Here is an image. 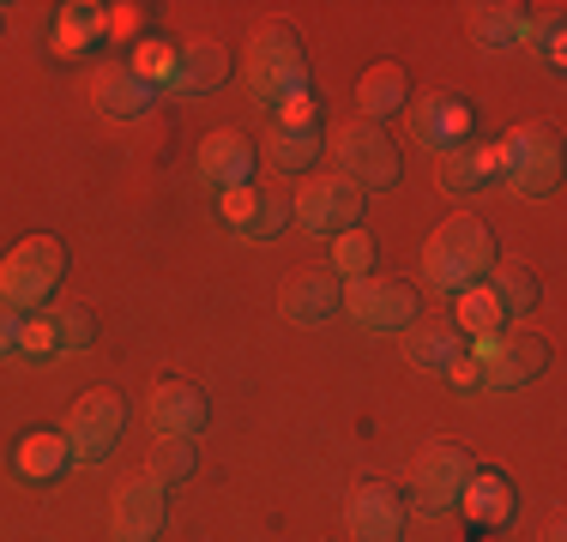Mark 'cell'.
Segmentation results:
<instances>
[{
	"label": "cell",
	"mask_w": 567,
	"mask_h": 542,
	"mask_svg": "<svg viewBox=\"0 0 567 542\" xmlns=\"http://www.w3.org/2000/svg\"><path fill=\"white\" fill-rule=\"evenodd\" d=\"M495 271V229L483 217H447L423 248V278L435 295H458Z\"/></svg>",
	"instance_id": "6da1fadb"
},
{
	"label": "cell",
	"mask_w": 567,
	"mask_h": 542,
	"mask_svg": "<svg viewBox=\"0 0 567 542\" xmlns=\"http://www.w3.org/2000/svg\"><path fill=\"white\" fill-rule=\"evenodd\" d=\"M241 73H248V91L260 103L284 108L290 97H308V61H302V37L290 24H260L241 49Z\"/></svg>",
	"instance_id": "7a4b0ae2"
},
{
	"label": "cell",
	"mask_w": 567,
	"mask_h": 542,
	"mask_svg": "<svg viewBox=\"0 0 567 542\" xmlns=\"http://www.w3.org/2000/svg\"><path fill=\"white\" fill-rule=\"evenodd\" d=\"M61 271H66V248L55 236H24L19 248L0 260V308H12V314L43 308L49 295H55Z\"/></svg>",
	"instance_id": "3957f363"
},
{
	"label": "cell",
	"mask_w": 567,
	"mask_h": 542,
	"mask_svg": "<svg viewBox=\"0 0 567 542\" xmlns=\"http://www.w3.org/2000/svg\"><path fill=\"white\" fill-rule=\"evenodd\" d=\"M471 356L483 368V386L489 392H513L532 386L537 374L549 368V344L532 332H495V337H471Z\"/></svg>",
	"instance_id": "277c9868"
},
{
	"label": "cell",
	"mask_w": 567,
	"mask_h": 542,
	"mask_svg": "<svg viewBox=\"0 0 567 542\" xmlns=\"http://www.w3.org/2000/svg\"><path fill=\"white\" fill-rule=\"evenodd\" d=\"M121 428H127V404L115 392H85V398L66 410V452L73 465H103V458L121 446Z\"/></svg>",
	"instance_id": "5b68a950"
},
{
	"label": "cell",
	"mask_w": 567,
	"mask_h": 542,
	"mask_svg": "<svg viewBox=\"0 0 567 542\" xmlns=\"http://www.w3.org/2000/svg\"><path fill=\"white\" fill-rule=\"evenodd\" d=\"M332 157H339L344 181L357 187H393L399 181V152L393 139H386V127H369V121H344L339 133H332Z\"/></svg>",
	"instance_id": "8992f818"
},
{
	"label": "cell",
	"mask_w": 567,
	"mask_h": 542,
	"mask_svg": "<svg viewBox=\"0 0 567 542\" xmlns=\"http://www.w3.org/2000/svg\"><path fill=\"white\" fill-rule=\"evenodd\" d=\"M290 217L308 236H344V229L362 223V187L344 181V175H315V181H302V194L290 199Z\"/></svg>",
	"instance_id": "52a82bcc"
},
{
	"label": "cell",
	"mask_w": 567,
	"mask_h": 542,
	"mask_svg": "<svg viewBox=\"0 0 567 542\" xmlns=\"http://www.w3.org/2000/svg\"><path fill=\"white\" fill-rule=\"evenodd\" d=\"M561 175V139L556 127H519L502 139V181L513 194H549Z\"/></svg>",
	"instance_id": "ba28073f"
},
{
	"label": "cell",
	"mask_w": 567,
	"mask_h": 542,
	"mask_svg": "<svg viewBox=\"0 0 567 542\" xmlns=\"http://www.w3.org/2000/svg\"><path fill=\"white\" fill-rule=\"evenodd\" d=\"M465 482H471V458H465V446L435 440V446H423V452H416V465H411V494H416V512H429V519H435V512L458 507Z\"/></svg>",
	"instance_id": "9c48e42d"
},
{
	"label": "cell",
	"mask_w": 567,
	"mask_h": 542,
	"mask_svg": "<svg viewBox=\"0 0 567 542\" xmlns=\"http://www.w3.org/2000/svg\"><path fill=\"white\" fill-rule=\"evenodd\" d=\"M344 314L362 325V332H404L416 320V295L404 283H381V278H357L344 290Z\"/></svg>",
	"instance_id": "30bf717a"
},
{
	"label": "cell",
	"mask_w": 567,
	"mask_h": 542,
	"mask_svg": "<svg viewBox=\"0 0 567 542\" xmlns=\"http://www.w3.org/2000/svg\"><path fill=\"white\" fill-rule=\"evenodd\" d=\"M344 524L350 542H404V500L386 482H362L344 500Z\"/></svg>",
	"instance_id": "8fae6325"
},
{
	"label": "cell",
	"mask_w": 567,
	"mask_h": 542,
	"mask_svg": "<svg viewBox=\"0 0 567 542\" xmlns=\"http://www.w3.org/2000/svg\"><path fill=\"white\" fill-rule=\"evenodd\" d=\"M254 139L241 127H218V133H206L199 139V152H194V169H199V181L206 187H248V175H254Z\"/></svg>",
	"instance_id": "7c38bea8"
},
{
	"label": "cell",
	"mask_w": 567,
	"mask_h": 542,
	"mask_svg": "<svg viewBox=\"0 0 567 542\" xmlns=\"http://www.w3.org/2000/svg\"><path fill=\"white\" fill-rule=\"evenodd\" d=\"M145 423L157 428V440H194V434L206 428V398H199V386H187V379H164V386H152V398H145Z\"/></svg>",
	"instance_id": "4fadbf2b"
},
{
	"label": "cell",
	"mask_w": 567,
	"mask_h": 542,
	"mask_svg": "<svg viewBox=\"0 0 567 542\" xmlns=\"http://www.w3.org/2000/svg\"><path fill=\"white\" fill-rule=\"evenodd\" d=\"M229 73H236L229 49L218 43V37H199V43L175 49V73H169L164 91H175V97H206V91H218Z\"/></svg>",
	"instance_id": "5bb4252c"
},
{
	"label": "cell",
	"mask_w": 567,
	"mask_h": 542,
	"mask_svg": "<svg viewBox=\"0 0 567 542\" xmlns=\"http://www.w3.org/2000/svg\"><path fill=\"white\" fill-rule=\"evenodd\" d=\"M157 531H164V488H152L145 477L127 482L110 507V536L115 542H157Z\"/></svg>",
	"instance_id": "9a60e30c"
},
{
	"label": "cell",
	"mask_w": 567,
	"mask_h": 542,
	"mask_svg": "<svg viewBox=\"0 0 567 542\" xmlns=\"http://www.w3.org/2000/svg\"><path fill=\"white\" fill-rule=\"evenodd\" d=\"M91 103H97L110 121H140V115H152L157 91L145 85L127 61H110V66H97V79H91Z\"/></svg>",
	"instance_id": "2e32d148"
},
{
	"label": "cell",
	"mask_w": 567,
	"mask_h": 542,
	"mask_svg": "<svg viewBox=\"0 0 567 542\" xmlns=\"http://www.w3.org/2000/svg\"><path fill=\"white\" fill-rule=\"evenodd\" d=\"M458 512L477 531H502V524H513V512H519V494H513V482L502 470H471L465 494H458Z\"/></svg>",
	"instance_id": "e0dca14e"
},
{
	"label": "cell",
	"mask_w": 567,
	"mask_h": 542,
	"mask_svg": "<svg viewBox=\"0 0 567 542\" xmlns=\"http://www.w3.org/2000/svg\"><path fill=\"white\" fill-rule=\"evenodd\" d=\"M278 308H284V320H290V325H327V320H339L344 290H339V278H327V271H308V278L284 283Z\"/></svg>",
	"instance_id": "ac0fdd59"
},
{
	"label": "cell",
	"mask_w": 567,
	"mask_h": 542,
	"mask_svg": "<svg viewBox=\"0 0 567 542\" xmlns=\"http://www.w3.org/2000/svg\"><path fill=\"white\" fill-rule=\"evenodd\" d=\"M357 108H362V121H369V127L404 115V108H411V79H404V66H393V61L369 66V73L357 79Z\"/></svg>",
	"instance_id": "d6986e66"
},
{
	"label": "cell",
	"mask_w": 567,
	"mask_h": 542,
	"mask_svg": "<svg viewBox=\"0 0 567 542\" xmlns=\"http://www.w3.org/2000/svg\"><path fill=\"white\" fill-rule=\"evenodd\" d=\"M411 115V139L416 145H429V152H453L458 145V133H465V121H471V108L458 103V97H423V103H411L404 108Z\"/></svg>",
	"instance_id": "ffe728a7"
},
{
	"label": "cell",
	"mask_w": 567,
	"mask_h": 542,
	"mask_svg": "<svg viewBox=\"0 0 567 542\" xmlns=\"http://www.w3.org/2000/svg\"><path fill=\"white\" fill-rule=\"evenodd\" d=\"M495 175H502V145H453V152H441V187L447 194H477Z\"/></svg>",
	"instance_id": "44dd1931"
},
{
	"label": "cell",
	"mask_w": 567,
	"mask_h": 542,
	"mask_svg": "<svg viewBox=\"0 0 567 542\" xmlns=\"http://www.w3.org/2000/svg\"><path fill=\"white\" fill-rule=\"evenodd\" d=\"M404 356H411V368H423V374H447V362L458 356V325H453V314L416 320L411 332H404Z\"/></svg>",
	"instance_id": "7402d4cb"
},
{
	"label": "cell",
	"mask_w": 567,
	"mask_h": 542,
	"mask_svg": "<svg viewBox=\"0 0 567 542\" xmlns=\"http://www.w3.org/2000/svg\"><path fill=\"white\" fill-rule=\"evenodd\" d=\"M12 470H19L24 482H55L61 470H73V452H66V434H49V428L24 434V440H19V452H12Z\"/></svg>",
	"instance_id": "603a6c76"
},
{
	"label": "cell",
	"mask_w": 567,
	"mask_h": 542,
	"mask_svg": "<svg viewBox=\"0 0 567 542\" xmlns=\"http://www.w3.org/2000/svg\"><path fill=\"white\" fill-rule=\"evenodd\" d=\"M471 43H477V49H519L525 43V7H519V0L471 7Z\"/></svg>",
	"instance_id": "cb8c5ba5"
},
{
	"label": "cell",
	"mask_w": 567,
	"mask_h": 542,
	"mask_svg": "<svg viewBox=\"0 0 567 542\" xmlns=\"http://www.w3.org/2000/svg\"><path fill=\"white\" fill-rule=\"evenodd\" d=\"M260 157L272 163L278 175H308L320 163V133L315 127H272L260 139Z\"/></svg>",
	"instance_id": "d4e9b609"
},
{
	"label": "cell",
	"mask_w": 567,
	"mask_h": 542,
	"mask_svg": "<svg viewBox=\"0 0 567 542\" xmlns=\"http://www.w3.org/2000/svg\"><path fill=\"white\" fill-rule=\"evenodd\" d=\"M453 325H458V332H471V337H495V332H502L507 314H502V302L489 295V283H471V290H458Z\"/></svg>",
	"instance_id": "484cf974"
},
{
	"label": "cell",
	"mask_w": 567,
	"mask_h": 542,
	"mask_svg": "<svg viewBox=\"0 0 567 542\" xmlns=\"http://www.w3.org/2000/svg\"><path fill=\"white\" fill-rule=\"evenodd\" d=\"M103 31H110V7H91V0H73V7H61L55 49H61V54H79L85 43H97Z\"/></svg>",
	"instance_id": "4316f807"
},
{
	"label": "cell",
	"mask_w": 567,
	"mask_h": 542,
	"mask_svg": "<svg viewBox=\"0 0 567 542\" xmlns=\"http://www.w3.org/2000/svg\"><path fill=\"white\" fill-rule=\"evenodd\" d=\"M489 295L502 302V314L507 320H525L537 308V278L525 265H495L489 271Z\"/></svg>",
	"instance_id": "83f0119b"
},
{
	"label": "cell",
	"mask_w": 567,
	"mask_h": 542,
	"mask_svg": "<svg viewBox=\"0 0 567 542\" xmlns=\"http://www.w3.org/2000/svg\"><path fill=\"white\" fill-rule=\"evenodd\" d=\"M194 465H199L194 440H157L152 465H145V482H152V488H175V482L194 477Z\"/></svg>",
	"instance_id": "f1b7e54d"
},
{
	"label": "cell",
	"mask_w": 567,
	"mask_h": 542,
	"mask_svg": "<svg viewBox=\"0 0 567 542\" xmlns=\"http://www.w3.org/2000/svg\"><path fill=\"white\" fill-rule=\"evenodd\" d=\"M19 362H61V337H55V320L49 314H31V320H19V350H12Z\"/></svg>",
	"instance_id": "f546056e"
},
{
	"label": "cell",
	"mask_w": 567,
	"mask_h": 542,
	"mask_svg": "<svg viewBox=\"0 0 567 542\" xmlns=\"http://www.w3.org/2000/svg\"><path fill=\"white\" fill-rule=\"evenodd\" d=\"M374 265V241L362 236V229H344V236H332V278H369Z\"/></svg>",
	"instance_id": "4dcf8cb0"
},
{
	"label": "cell",
	"mask_w": 567,
	"mask_h": 542,
	"mask_svg": "<svg viewBox=\"0 0 567 542\" xmlns=\"http://www.w3.org/2000/svg\"><path fill=\"white\" fill-rule=\"evenodd\" d=\"M127 66H133V73H140L152 91H157V85H169V73H175V49L164 43V37H145V43L133 49V61H127Z\"/></svg>",
	"instance_id": "1f68e13d"
},
{
	"label": "cell",
	"mask_w": 567,
	"mask_h": 542,
	"mask_svg": "<svg viewBox=\"0 0 567 542\" xmlns=\"http://www.w3.org/2000/svg\"><path fill=\"white\" fill-rule=\"evenodd\" d=\"M49 320H55L61 356H79V350H91V337H97V320H91L85 308H49Z\"/></svg>",
	"instance_id": "d6a6232c"
},
{
	"label": "cell",
	"mask_w": 567,
	"mask_h": 542,
	"mask_svg": "<svg viewBox=\"0 0 567 542\" xmlns=\"http://www.w3.org/2000/svg\"><path fill=\"white\" fill-rule=\"evenodd\" d=\"M525 43L549 54V66H561V7H525Z\"/></svg>",
	"instance_id": "836d02e7"
},
{
	"label": "cell",
	"mask_w": 567,
	"mask_h": 542,
	"mask_svg": "<svg viewBox=\"0 0 567 542\" xmlns=\"http://www.w3.org/2000/svg\"><path fill=\"white\" fill-rule=\"evenodd\" d=\"M284 223H290V199H272V194H260V206H254V217H248V229H241V236H254V241H272Z\"/></svg>",
	"instance_id": "e575fe53"
},
{
	"label": "cell",
	"mask_w": 567,
	"mask_h": 542,
	"mask_svg": "<svg viewBox=\"0 0 567 542\" xmlns=\"http://www.w3.org/2000/svg\"><path fill=\"white\" fill-rule=\"evenodd\" d=\"M254 206H260V194H254V181H248V187H224V194H218V211H224V223H229V229H248Z\"/></svg>",
	"instance_id": "d590c367"
},
{
	"label": "cell",
	"mask_w": 567,
	"mask_h": 542,
	"mask_svg": "<svg viewBox=\"0 0 567 542\" xmlns=\"http://www.w3.org/2000/svg\"><path fill=\"white\" fill-rule=\"evenodd\" d=\"M447 379L458 392H483V368H477V356H471V350H458V356L447 362Z\"/></svg>",
	"instance_id": "8d00e7d4"
},
{
	"label": "cell",
	"mask_w": 567,
	"mask_h": 542,
	"mask_svg": "<svg viewBox=\"0 0 567 542\" xmlns=\"http://www.w3.org/2000/svg\"><path fill=\"white\" fill-rule=\"evenodd\" d=\"M278 127H315V103L308 97H290L278 108Z\"/></svg>",
	"instance_id": "74e56055"
},
{
	"label": "cell",
	"mask_w": 567,
	"mask_h": 542,
	"mask_svg": "<svg viewBox=\"0 0 567 542\" xmlns=\"http://www.w3.org/2000/svg\"><path fill=\"white\" fill-rule=\"evenodd\" d=\"M12 350H19V314H12V308H0V362H7Z\"/></svg>",
	"instance_id": "f35d334b"
},
{
	"label": "cell",
	"mask_w": 567,
	"mask_h": 542,
	"mask_svg": "<svg viewBox=\"0 0 567 542\" xmlns=\"http://www.w3.org/2000/svg\"><path fill=\"white\" fill-rule=\"evenodd\" d=\"M110 31L133 37V31H140V7H110Z\"/></svg>",
	"instance_id": "ab89813d"
},
{
	"label": "cell",
	"mask_w": 567,
	"mask_h": 542,
	"mask_svg": "<svg viewBox=\"0 0 567 542\" xmlns=\"http://www.w3.org/2000/svg\"><path fill=\"white\" fill-rule=\"evenodd\" d=\"M544 542H561V524H549V531H544Z\"/></svg>",
	"instance_id": "60d3db41"
},
{
	"label": "cell",
	"mask_w": 567,
	"mask_h": 542,
	"mask_svg": "<svg viewBox=\"0 0 567 542\" xmlns=\"http://www.w3.org/2000/svg\"><path fill=\"white\" fill-rule=\"evenodd\" d=\"M0 31H7V7H0Z\"/></svg>",
	"instance_id": "b9f144b4"
}]
</instances>
